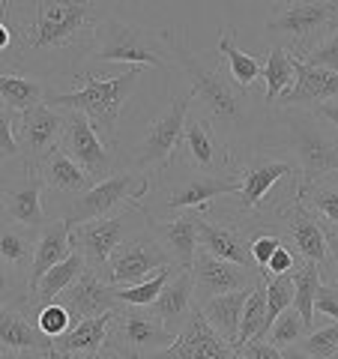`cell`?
I'll return each mask as SVG.
<instances>
[{
	"label": "cell",
	"mask_w": 338,
	"mask_h": 359,
	"mask_svg": "<svg viewBox=\"0 0 338 359\" xmlns=\"http://www.w3.org/2000/svg\"><path fill=\"white\" fill-rule=\"evenodd\" d=\"M191 90L174 96L159 114L150 120L147 132L141 135V141L132 150V168L153 180H159L168 168L177 162L180 144H183V129L191 111Z\"/></svg>",
	"instance_id": "ba28073f"
},
{
	"label": "cell",
	"mask_w": 338,
	"mask_h": 359,
	"mask_svg": "<svg viewBox=\"0 0 338 359\" xmlns=\"http://www.w3.org/2000/svg\"><path fill=\"white\" fill-rule=\"evenodd\" d=\"M294 72H297L294 87L278 99L276 108H299V105L314 108L320 102H330V99H338V75L335 72L309 66L299 57H294Z\"/></svg>",
	"instance_id": "cb8c5ba5"
},
{
	"label": "cell",
	"mask_w": 338,
	"mask_h": 359,
	"mask_svg": "<svg viewBox=\"0 0 338 359\" xmlns=\"http://www.w3.org/2000/svg\"><path fill=\"white\" fill-rule=\"evenodd\" d=\"M72 255V224L66 219H51L36 231V249H33V266L27 276V290L36 287L39 278L51 266L63 264Z\"/></svg>",
	"instance_id": "d4e9b609"
},
{
	"label": "cell",
	"mask_w": 338,
	"mask_h": 359,
	"mask_svg": "<svg viewBox=\"0 0 338 359\" xmlns=\"http://www.w3.org/2000/svg\"><path fill=\"white\" fill-rule=\"evenodd\" d=\"M320 285H323L320 266L311 261H299L294 269V309L302 314L309 330H314V299H318Z\"/></svg>",
	"instance_id": "8d00e7d4"
},
{
	"label": "cell",
	"mask_w": 338,
	"mask_h": 359,
	"mask_svg": "<svg viewBox=\"0 0 338 359\" xmlns=\"http://www.w3.org/2000/svg\"><path fill=\"white\" fill-rule=\"evenodd\" d=\"M191 276H195V306L204 302L210 297L219 294H231V290H243L261 282V273L231 261H222V257L210 255L204 249H198L195 261H191Z\"/></svg>",
	"instance_id": "d6986e66"
},
{
	"label": "cell",
	"mask_w": 338,
	"mask_h": 359,
	"mask_svg": "<svg viewBox=\"0 0 338 359\" xmlns=\"http://www.w3.org/2000/svg\"><path fill=\"white\" fill-rule=\"evenodd\" d=\"M60 147L69 153L96 183L114 174V150L99 138L93 123H90L87 114H81V111H66V129H63Z\"/></svg>",
	"instance_id": "2e32d148"
},
{
	"label": "cell",
	"mask_w": 338,
	"mask_h": 359,
	"mask_svg": "<svg viewBox=\"0 0 338 359\" xmlns=\"http://www.w3.org/2000/svg\"><path fill=\"white\" fill-rule=\"evenodd\" d=\"M45 351H25V353H13V359H45Z\"/></svg>",
	"instance_id": "11a10c76"
},
{
	"label": "cell",
	"mask_w": 338,
	"mask_h": 359,
	"mask_svg": "<svg viewBox=\"0 0 338 359\" xmlns=\"http://www.w3.org/2000/svg\"><path fill=\"white\" fill-rule=\"evenodd\" d=\"M177 269H183V266L168 264V266H162V269H156V273H153L150 278H144V282H138V285L114 287L117 302H120V306H153V302L159 299L162 287H165V285L177 276Z\"/></svg>",
	"instance_id": "74e56055"
},
{
	"label": "cell",
	"mask_w": 338,
	"mask_h": 359,
	"mask_svg": "<svg viewBox=\"0 0 338 359\" xmlns=\"http://www.w3.org/2000/svg\"><path fill=\"white\" fill-rule=\"evenodd\" d=\"M42 192H45V180L39 174V168L25 165V171H21V177L15 183L0 192L6 219L15 222V224H25V228L39 231L42 224L48 222L45 207H42Z\"/></svg>",
	"instance_id": "44dd1931"
},
{
	"label": "cell",
	"mask_w": 338,
	"mask_h": 359,
	"mask_svg": "<svg viewBox=\"0 0 338 359\" xmlns=\"http://www.w3.org/2000/svg\"><path fill=\"white\" fill-rule=\"evenodd\" d=\"M153 192V177L141 174V171H117L105 180H99L87 189V192L75 195L66 204L63 219L69 224H81L90 219H102V216H114L120 207H138L141 201Z\"/></svg>",
	"instance_id": "9c48e42d"
},
{
	"label": "cell",
	"mask_w": 338,
	"mask_h": 359,
	"mask_svg": "<svg viewBox=\"0 0 338 359\" xmlns=\"http://www.w3.org/2000/svg\"><path fill=\"white\" fill-rule=\"evenodd\" d=\"M252 339H266V287H264V278L252 287L249 299H245L236 347H243L245 341H252Z\"/></svg>",
	"instance_id": "f35d334b"
},
{
	"label": "cell",
	"mask_w": 338,
	"mask_h": 359,
	"mask_svg": "<svg viewBox=\"0 0 338 359\" xmlns=\"http://www.w3.org/2000/svg\"><path fill=\"white\" fill-rule=\"evenodd\" d=\"M72 323H75V318L69 314V309H66L63 302H51V306H42L36 311V327L42 330V335H48L51 341L60 339Z\"/></svg>",
	"instance_id": "b9f144b4"
},
{
	"label": "cell",
	"mask_w": 338,
	"mask_h": 359,
	"mask_svg": "<svg viewBox=\"0 0 338 359\" xmlns=\"http://www.w3.org/2000/svg\"><path fill=\"white\" fill-rule=\"evenodd\" d=\"M180 174H162V216L171 219L183 210L207 212L212 201L231 198L240 192V180L236 177H216V174H201L191 171L189 165H177Z\"/></svg>",
	"instance_id": "8fae6325"
},
{
	"label": "cell",
	"mask_w": 338,
	"mask_h": 359,
	"mask_svg": "<svg viewBox=\"0 0 338 359\" xmlns=\"http://www.w3.org/2000/svg\"><path fill=\"white\" fill-rule=\"evenodd\" d=\"M165 42H168V57L186 75L191 96L207 108V117L212 120V126L216 129L222 126L228 132V138L249 132L255 126L252 93L236 87L222 63H210L207 54L191 51L186 27L165 30Z\"/></svg>",
	"instance_id": "7a4b0ae2"
},
{
	"label": "cell",
	"mask_w": 338,
	"mask_h": 359,
	"mask_svg": "<svg viewBox=\"0 0 338 359\" xmlns=\"http://www.w3.org/2000/svg\"><path fill=\"white\" fill-rule=\"evenodd\" d=\"M252 287L231 290V294H219V297L198 302V311L204 314V320L231 344H236V339H240V318H243V309H245V299H249Z\"/></svg>",
	"instance_id": "f546056e"
},
{
	"label": "cell",
	"mask_w": 338,
	"mask_h": 359,
	"mask_svg": "<svg viewBox=\"0 0 338 359\" xmlns=\"http://www.w3.org/2000/svg\"><path fill=\"white\" fill-rule=\"evenodd\" d=\"M48 84L36 75L25 72H0V99H4L6 111L13 114H25V111L48 102Z\"/></svg>",
	"instance_id": "1f68e13d"
},
{
	"label": "cell",
	"mask_w": 338,
	"mask_h": 359,
	"mask_svg": "<svg viewBox=\"0 0 338 359\" xmlns=\"http://www.w3.org/2000/svg\"><path fill=\"white\" fill-rule=\"evenodd\" d=\"M302 347H306L314 359H332L338 351V320L326 323L320 330H311L306 339H302Z\"/></svg>",
	"instance_id": "7bdbcfd3"
},
{
	"label": "cell",
	"mask_w": 338,
	"mask_h": 359,
	"mask_svg": "<svg viewBox=\"0 0 338 359\" xmlns=\"http://www.w3.org/2000/svg\"><path fill=\"white\" fill-rule=\"evenodd\" d=\"M198 210H183L171 219H150L144 216V222L153 228V237L162 243V249L171 255V261L177 266H191L198 255Z\"/></svg>",
	"instance_id": "603a6c76"
},
{
	"label": "cell",
	"mask_w": 338,
	"mask_h": 359,
	"mask_svg": "<svg viewBox=\"0 0 338 359\" xmlns=\"http://www.w3.org/2000/svg\"><path fill=\"white\" fill-rule=\"evenodd\" d=\"M114 311H105L99 318H84L75 320L60 339L51 341V359H72L75 353H87V351H105V339H108V327Z\"/></svg>",
	"instance_id": "83f0119b"
},
{
	"label": "cell",
	"mask_w": 338,
	"mask_h": 359,
	"mask_svg": "<svg viewBox=\"0 0 338 359\" xmlns=\"http://www.w3.org/2000/svg\"><path fill=\"white\" fill-rule=\"evenodd\" d=\"M294 81H297L294 54L285 45H269V51L264 57V105L276 108V102L294 87Z\"/></svg>",
	"instance_id": "e575fe53"
},
{
	"label": "cell",
	"mask_w": 338,
	"mask_h": 359,
	"mask_svg": "<svg viewBox=\"0 0 338 359\" xmlns=\"http://www.w3.org/2000/svg\"><path fill=\"white\" fill-rule=\"evenodd\" d=\"M150 309L168 330L180 335V330H183L189 320V314L195 311V276H191V266L177 269V276L162 287L159 299H156Z\"/></svg>",
	"instance_id": "484cf974"
},
{
	"label": "cell",
	"mask_w": 338,
	"mask_h": 359,
	"mask_svg": "<svg viewBox=\"0 0 338 359\" xmlns=\"http://www.w3.org/2000/svg\"><path fill=\"white\" fill-rule=\"evenodd\" d=\"M281 243H285V240H281V233H273V231L255 233V240H252V261H255V266L261 269V273H264L266 261L273 257V252L278 249Z\"/></svg>",
	"instance_id": "bcb514c9"
},
{
	"label": "cell",
	"mask_w": 338,
	"mask_h": 359,
	"mask_svg": "<svg viewBox=\"0 0 338 359\" xmlns=\"http://www.w3.org/2000/svg\"><path fill=\"white\" fill-rule=\"evenodd\" d=\"M297 201L320 219V224L326 228V237H330V245H338V180L323 177L320 183L302 189Z\"/></svg>",
	"instance_id": "d590c367"
},
{
	"label": "cell",
	"mask_w": 338,
	"mask_h": 359,
	"mask_svg": "<svg viewBox=\"0 0 338 359\" xmlns=\"http://www.w3.org/2000/svg\"><path fill=\"white\" fill-rule=\"evenodd\" d=\"M332 276H335V285H338V245H332Z\"/></svg>",
	"instance_id": "6f0895ef"
},
{
	"label": "cell",
	"mask_w": 338,
	"mask_h": 359,
	"mask_svg": "<svg viewBox=\"0 0 338 359\" xmlns=\"http://www.w3.org/2000/svg\"><path fill=\"white\" fill-rule=\"evenodd\" d=\"M0 347L9 353H25V351H51V339L42 335L30 311L21 306H4L0 309Z\"/></svg>",
	"instance_id": "4316f807"
},
{
	"label": "cell",
	"mask_w": 338,
	"mask_h": 359,
	"mask_svg": "<svg viewBox=\"0 0 338 359\" xmlns=\"http://www.w3.org/2000/svg\"><path fill=\"white\" fill-rule=\"evenodd\" d=\"M150 359H243V351L236 344L224 341L195 306V311L189 314L186 327L180 330L174 344L153 353Z\"/></svg>",
	"instance_id": "ac0fdd59"
},
{
	"label": "cell",
	"mask_w": 338,
	"mask_h": 359,
	"mask_svg": "<svg viewBox=\"0 0 338 359\" xmlns=\"http://www.w3.org/2000/svg\"><path fill=\"white\" fill-rule=\"evenodd\" d=\"M168 264H174L171 255L162 249V243L153 233H135V237H126L117 245L99 276L114 287H129L150 278L156 269H162Z\"/></svg>",
	"instance_id": "4fadbf2b"
},
{
	"label": "cell",
	"mask_w": 338,
	"mask_h": 359,
	"mask_svg": "<svg viewBox=\"0 0 338 359\" xmlns=\"http://www.w3.org/2000/svg\"><path fill=\"white\" fill-rule=\"evenodd\" d=\"M39 174H42V180H45V189H48V192L69 195V198L87 192V189L96 183V180L90 177L84 168L78 165L63 147L51 150L48 156H45L42 165H39Z\"/></svg>",
	"instance_id": "f1b7e54d"
},
{
	"label": "cell",
	"mask_w": 338,
	"mask_h": 359,
	"mask_svg": "<svg viewBox=\"0 0 338 359\" xmlns=\"http://www.w3.org/2000/svg\"><path fill=\"white\" fill-rule=\"evenodd\" d=\"M84 269H87V261L72 249V255L66 257L63 264L51 266L48 273H45L39 282H36V287L30 290V297H27V311H30V306L42 309V306H51V302H58V297L75 282L78 276L84 273Z\"/></svg>",
	"instance_id": "836d02e7"
},
{
	"label": "cell",
	"mask_w": 338,
	"mask_h": 359,
	"mask_svg": "<svg viewBox=\"0 0 338 359\" xmlns=\"http://www.w3.org/2000/svg\"><path fill=\"white\" fill-rule=\"evenodd\" d=\"M311 114L323 120L326 126H330L335 135H338V99H330V102H320V105H314L311 108Z\"/></svg>",
	"instance_id": "816d5d0a"
},
{
	"label": "cell",
	"mask_w": 338,
	"mask_h": 359,
	"mask_svg": "<svg viewBox=\"0 0 338 359\" xmlns=\"http://www.w3.org/2000/svg\"><path fill=\"white\" fill-rule=\"evenodd\" d=\"M144 75V66H129L123 75L114 78H96L90 72L78 75V90L69 93H51L48 105L63 108V111H81L87 114V120L93 123V129L99 132L111 150L117 147V123L123 117V105L129 102V96L135 93Z\"/></svg>",
	"instance_id": "277c9868"
},
{
	"label": "cell",
	"mask_w": 338,
	"mask_h": 359,
	"mask_svg": "<svg viewBox=\"0 0 338 359\" xmlns=\"http://www.w3.org/2000/svg\"><path fill=\"white\" fill-rule=\"evenodd\" d=\"M195 224H198V249L216 255L222 261L257 269L252 261V240H255V233H261V231H255L245 216L236 212V216L216 219V216H210V212H198ZM257 273H261V269H257Z\"/></svg>",
	"instance_id": "7c38bea8"
},
{
	"label": "cell",
	"mask_w": 338,
	"mask_h": 359,
	"mask_svg": "<svg viewBox=\"0 0 338 359\" xmlns=\"http://www.w3.org/2000/svg\"><path fill=\"white\" fill-rule=\"evenodd\" d=\"M234 39H236V30L231 25H224L222 33H219L216 54H222V57H224V72H228L231 81L240 90H245V93H252V90L264 81V60L240 51Z\"/></svg>",
	"instance_id": "4dcf8cb0"
},
{
	"label": "cell",
	"mask_w": 338,
	"mask_h": 359,
	"mask_svg": "<svg viewBox=\"0 0 338 359\" xmlns=\"http://www.w3.org/2000/svg\"><path fill=\"white\" fill-rule=\"evenodd\" d=\"M63 129H66V111L48 102L30 108L25 114H15V141L25 165L39 168L45 156L60 147Z\"/></svg>",
	"instance_id": "5bb4252c"
},
{
	"label": "cell",
	"mask_w": 338,
	"mask_h": 359,
	"mask_svg": "<svg viewBox=\"0 0 338 359\" xmlns=\"http://www.w3.org/2000/svg\"><path fill=\"white\" fill-rule=\"evenodd\" d=\"M177 335L156 318L150 306H120L111 318L105 351L117 359H150L174 344Z\"/></svg>",
	"instance_id": "30bf717a"
},
{
	"label": "cell",
	"mask_w": 338,
	"mask_h": 359,
	"mask_svg": "<svg viewBox=\"0 0 338 359\" xmlns=\"http://www.w3.org/2000/svg\"><path fill=\"white\" fill-rule=\"evenodd\" d=\"M13 156H21L15 141V114L13 111H0V165L9 162Z\"/></svg>",
	"instance_id": "f6af8a7d"
},
{
	"label": "cell",
	"mask_w": 338,
	"mask_h": 359,
	"mask_svg": "<svg viewBox=\"0 0 338 359\" xmlns=\"http://www.w3.org/2000/svg\"><path fill=\"white\" fill-rule=\"evenodd\" d=\"M33 249H36V231L33 228H25V224L15 222L0 228V264L13 276H30Z\"/></svg>",
	"instance_id": "d6a6232c"
},
{
	"label": "cell",
	"mask_w": 338,
	"mask_h": 359,
	"mask_svg": "<svg viewBox=\"0 0 338 359\" xmlns=\"http://www.w3.org/2000/svg\"><path fill=\"white\" fill-rule=\"evenodd\" d=\"M335 30L338 0H288L266 21L269 45H285L294 57H306Z\"/></svg>",
	"instance_id": "8992f818"
},
{
	"label": "cell",
	"mask_w": 338,
	"mask_h": 359,
	"mask_svg": "<svg viewBox=\"0 0 338 359\" xmlns=\"http://www.w3.org/2000/svg\"><path fill=\"white\" fill-rule=\"evenodd\" d=\"M0 359H13V353H9V351H4V347H0Z\"/></svg>",
	"instance_id": "680465c9"
},
{
	"label": "cell",
	"mask_w": 338,
	"mask_h": 359,
	"mask_svg": "<svg viewBox=\"0 0 338 359\" xmlns=\"http://www.w3.org/2000/svg\"><path fill=\"white\" fill-rule=\"evenodd\" d=\"M6 25L13 30V48L4 54L9 72L30 75L36 63L72 72L93 57L102 15L93 0H13Z\"/></svg>",
	"instance_id": "6da1fadb"
},
{
	"label": "cell",
	"mask_w": 338,
	"mask_h": 359,
	"mask_svg": "<svg viewBox=\"0 0 338 359\" xmlns=\"http://www.w3.org/2000/svg\"><path fill=\"white\" fill-rule=\"evenodd\" d=\"M183 165H189L191 171L201 174H216L222 177L234 165V150L231 144L219 138L216 126L210 117L189 114L186 129H183Z\"/></svg>",
	"instance_id": "9a60e30c"
},
{
	"label": "cell",
	"mask_w": 338,
	"mask_h": 359,
	"mask_svg": "<svg viewBox=\"0 0 338 359\" xmlns=\"http://www.w3.org/2000/svg\"><path fill=\"white\" fill-rule=\"evenodd\" d=\"M276 216L285 222V228L278 231L281 240H288V245L302 257V261H311L323 269L326 261H330V255H332V245H330V237H326V228L320 224V219L314 216L311 210L302 207L299 201L285 204Z\"/></svg>",
	"instance_id": "e0dca14e"
},
{
	"label": "cell",
	"mask_w": 338,
	"mask_h": 359,
	"mask_svg": "<svg viewBox=\"0 0 338 359\" xmlns=\"http://www.w3.org/2000/svg\"><path fill=\"white\" fill-rule=\"evenodd\" d=\"M311 330H309V323L302 320V314L290 306L288 311H281L278 318L273 320V327H269L266 332V341L269 344H276V347H294V344H302V339H306Z\"/></svg>",
	"instance_id": "ab89813d"
},
{
	"label": "cell",
	"mask_w": 338,
	"mask_h": 359,
	"mask_svg": "<svg viewBox=\"0 0 338 359\" xmlns=\"http://www.w3.org/2000/svg\"><path fill=\"white\" fill-rule=\"evenodd\" d=\"M302 63H309V66H318V69H330L338 75V30L330 33L318 48H311L306 57H299Z\"/></svg>",
	"instance_id": "ee69618b"
},
{
	"label": "cell",
	"mask_w": 338,
	"mask_h": 359,
	"mask_svg": "<svg viewBox=\"0 0 338 359\" xmlns=\"http://www.w3.org/2000/svg\"><path fill=\"white\" fill-rule=\"evenodd\" d=\"M126 216L129 212H114V216L72 224V249L81 255L87 266H93L96 273H102L108 257L126 240Z\"/></svg>",
	"instance_id": "ffe728a7"
},
{
	"label": "cell",
	"mask_w": 338,
	"mask_h": 359,
	"mask_svg": "<svg viewBox=\"0 0 338 359\" xmlns=\"http://www.w3.org/2000/svg\"><path fill=\"white\" fill-rule=\"evenodd\" d=\"M236 180H240V192H236V210L245 219L261 222L266 212H276L290 204L278 189H285L294 198H299V165L294 156L285 150H252L245 153L236 165Z\"/></svg>",
	"instance_id": "3957f363"
},
{
	"label": "cell",
	"mask_w": 338,
	"mask_h": 359,
	"mask_svg": "<svg viewBox=\"0 0 338 359\" xmlns=\"http://www.w3.org/2000/svg\"><path fill=\"white\" fill-rule=\"evenodd\" d=\"M9 48H13V30H9V25L0 18V57H4Z\"/></svg>",
	"instance_id": "f5cc1de1"
},
{
	"label": "cell",
	"mask_w": 338,
	"mask_h": 359,
	"mask_svg": "<svg viewBox=\"0 0 338 359\" xmlns=\"http://www.w3.org/2000/svg\"><path fill=\"white\" fill-rule=\"evenodd\" d=\"M58 302H63V306L69 309V314L75 320L99 318V314H105V311H117L120 309L114 285H108L93 266H87L84 273L58 297Z\"/></svg>",
	"instance_id": "7402d4cb"
},
{
	"label": "cell",
	"mask_w": 338,
	"mask_h": 359,
	"mask_svg": "<svg viewBox=\"0 0 338 359\" xmlns=\"http://www.w3.org/2000/svg\"><path fill=\"white\" fill-rule=\"evenodd\" d=\"M299 261H302V257H299L294 249H290V245L281 243L278 249L273 252V257H269V261H266V266H264V278H269V276H285V273H294Z\"/></svg>",
	"instance_id": "7dc6e473"
},
{
	"label": "cell",
	"mask_w": 338,
	"mask_h": 359,
	"mask_svg": "<svg viewBox=\"0 0 338 359\" xmlns=\"http://www.w3.org/2000/svg\"><path fill=\"white\" fill-rule=\"evenodd\" d=\"M72 359H105L102 351H87V353H75Z\"/></svg>",
	"instance_id": "9f6ffc18"
},
{
	"label": "cell",
	"mask_w": 338,
	"mask_h": 359,
	"mask_svg": "<svg viewBox=\"0 0 338 359\" xmlns=\"http://www.w3.org/2000/svg\"><path fill=\"white\" fill-rule=\"evenodd\" d=\"M264 287H266V332H269L278 314L294 306V273L269 276L264 278Z\"/></svg>",
	"instance_id": "60d3db41"
},
{
	"label": "cell",
	"mask_w": 338,
	"mask_h": 359,
	"mask_svg": "<svg viewBox=\"0 0 338 359\" xmlns=\"http://www.w3.org/2000/svg\"><path fill=\"white\" fill-rule=\"evenodd\" d=\"M90 60L165 69L171 57H168L165 30H150V27L120 21V18H102V25L96 30V48Z\"/></svg>",
	"instance_id": "52a82bcc"
},
{
	"label": "cell",
	"mask_w": 338,
	"mask_h": 359,
	"mask_svg": "<svg viewBox=\"0 0 338 359\" xmlns=\"http://www.w3.org/2000/svg\"><path fill=\"white\" fill-rule=\"evenodd\" d=\"M332 359H338V351H335V356H332Z\"/></svg>",
	"instance_id": "94428289"
},
{
	"label": "cell",
	"mask_w": 338,
	"mask_h": 359,
	"mask_svg": "<svg viewBox=\"0 0 338 359\" xmlns=\"http://www.w3.org/2000/svg\"><path fill=\"white\" fill-rule=\"evenodd\" d=\"M240 351H243V359H285V356H281V347L269 344L266 339H252V341H245Z\"/></svg>",
	"instance_id": "f907efd6"
},
{
	"label": "cell",
	"mask_w": 338,
	"mask_h": 359,
	"mask_svg": "<svg viewBox=\"0 0 338 359\" xmlns=\"http://www.w3.org/2000/svg\"><path fill=\"white\" fill-rule=\"evenodd\" d=\"M15 278L18 276H13L4 264H0V309H4V306H21V302L30 297V290L18 287Z\"/></svg>",
	"instance_id": "c3c4849f"
},
{
	"label": "cell",
	"mask_w": 338,
	"mask_h": 359,
	"mask_svg": "<svg viewBox=\"0 0 338 359\" xmlns=\"http://www.w3.org/2000/svg\"><path fill=\"white\" fill-rule=\"evenodd\" d=\"M269 4H273V6H278V9H281V6L288 4V0H269Z\"/></svg>",
	"instance_id": "91938a15"
},
{
	"label": "cell",
	"mask_w": 338,
	"mask_h": 359,
	"mask_svg": "<svg viewBox=\"0 0 338 359\" xmlns=\"http://www.w3.org/2000/svg\"><path fill=\"white\" fill-rule=\"evenodd\" d=\"M285 150L294 153L299 165V192L320 183L326 174H338V135L326 129L311 111H281Z\"/></svg>",
	"instance_id": "5b68a950"
},
{
	"label": "cell",
	"mask_w": 338,
	"mask_h": 359,
	"mask_svg": "<svg viewBox=\"0 0 338 359\" xmlns=\"http://www.w3.org/2000/svg\"><path fill=\"white\" fill-rule=\"evenodd\" d=\"M281 356H285V359H314L309 351H306V347H302V344H294V347H285V351H281Z\"/></svg>",
	"instance_id": "db71d44e"
},
{
	"label": "cell",
	"mask_w": 338,
	"mask_h": 359,
	"mask_svg": "<svg viewBox=\"0 0 338 359\" xmlns=\"http://www.w3.org/2000/svg\"><path fill=\"white\" fill-rule=\"evenodd\" d=\"M314 311L326 314L330 320H338V285H320L318 299H314Z\"/></svg>",
	"instance_id": "681fc988"
}]
</instances>
